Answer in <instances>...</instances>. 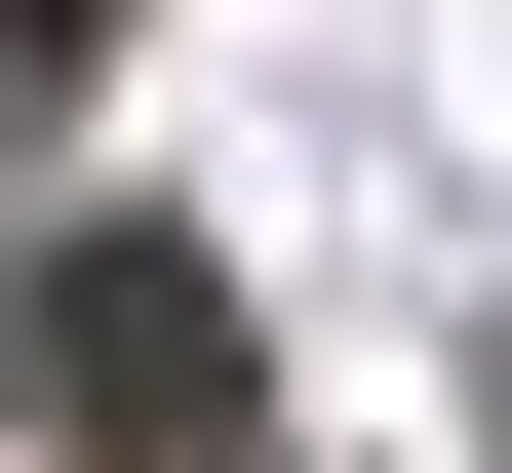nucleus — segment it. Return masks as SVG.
<instances>
[{"mask_svg": "<svg viewBox=\"0 0 512 473\" xmlns=\"http://www.w3.org/2000/svg\"><path fill=\"white\" fill-rule=\"evenodd\" d=\"M40 473H276L237 276H197V237H40Z\"/></svg>", "mask_w": 512, "mask_h": 473, "instance_id": "1", "label": "nucleus"}, {"mask_svg": "<svg viewBox=\"0 0 512 473\" xmlns=\"http://www.w3.org/2000/svg\"><path fill=\"white\" fill-rule=\"evenodd\" d=\"M79 40H119V0H0V79H79Z\"/></svg>", "mask_w": 512, "mask_h": 473, "instance_id": "2", "label": "nucleus"}]
</instances>
